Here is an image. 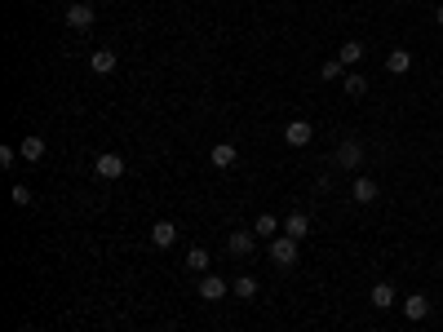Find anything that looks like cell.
<instances>
[{
  "mask_svg": "<svg viewBox=\"0 0 443 332\" xmlns=\"http://www.w3.org/2000/svg\"><path fill=\"white\" fill-rule=\"evenodd\" d=\"M253 248H257V235L253 231H235L231 240H226V253H231V257H249Z\"/></svg>",
  "mask_w": 443,
  "mask_h": 332,
  "instance_id": "6",
  "label": "cell"
},
{
  "mask_svg": "<svg viewBox=\"0 0 443 332\" xmlns=\"http://www.w3.org/2000/svg\"><path fill=\"white\" fill-rule=\"evenodd\" d=\"M385 71H390V75H408L412 71V53L408 49H390V53H385Z\"/></svg>",
  "mask_w": 443,
  "mask_h": 332,
  "instance_id": "15",
  "label": "cell"
},
{
  "mask_svg": "<svg viewBox=\"0 0 443 332\" xmlns=\"http://www.w3.org/2000/svg\"><path fill=\"white\" fill-rule=\"evenodd\" d=\"M368 297H372V306H377V310H390V306H394V288H390L385 279H381V283H372Z\"/></svg>",
  "mask_w": 443,
  "mask_h": 332,
  "instance_id": "18",
  "label": "cell"
},
{
  "mask_svg": "<svg viewBox=\"0 0 443 332\" xmlns=\"http://www.w3.org/2000/svg\"><path fill=\"white\" fill-rule=\"evenodd\" d=\"M337 164H342V168H359L364 164V146L355 138H346L342 146H337Z\"/></svg>",
  "mask_w": 443,
  "mask_h": 332,
  "instance_id": "8",
  "label": "cell"
},
{
  "mask_svg": "<svg viewBox=\"0 0 443 332\" xmlns=\"http://www.w3.org/2000/svg\"><path fill=\"white\" fill-rule=\"evenodd\" d=\"M310 138H315V129H310L306 120H293V125L284 129V142H288V146H310Z\"/></svg>",
  "mask_w": 443,
  "mask_h": 332,
  "instance_id": "10",
  "label": "cell"
},
{
  "mask_svg": "<svg viewBox=\"0 0 443 332\" xmlns=\"http://www.w3.org/2000/svg\"><path fill=\"white\" fill-rule=\"evenodd\" d=\"M377 195H381L377 177H368V173H364V177H355V186H351V199H355V204H372Z\"/></svg>",
  "mask_w": 443,
  "mask_h": 332,
  "instance_id": "5",
  "label": "cell"
},
{
  "mask_svg": "<svg viewBox=\"0 0 443 332\" xmlns=\"http://www.w3.org/2000/svg\"><path fill=\"white\" fill-rule=\"evenodd\" d=\"M209 248H204V244H195V248H186V266H191V270H209Z\"/></svg>",
  "mask_w": 443,
  "mask_h": 332,
  "instance_id": "19",
  "label": "cell"
},
{
  "mask_svg": "<svg viewBox=\"0 0 443 332\" xmlns=\"http://www.w3.org/2000/svg\"><path fill=\"white\" fill-rule=\"evenodd\" d=\"M93 173H98L102 182H116V177L125 173V159H120L116 151H107V155H98V159H93Z\"/></svg>",
  "mask_w": 443,
  "mask_h": 332,
  "instance_id": "3",
  "label": "cell"
},
{
  "mask_svg": "<svg viewBox=\"0 0 443 332\" xmlns=\"http://www.w3.org/2000/svg\"><path fill=\"white\" fill-rule=\"evenodd\" d=\"M426 315H430V297H426V292H412V297H403V319L421 324Z\"/></svg>",
  "mask_w": 443,
  "mask_h": 332,
  "instance_id": "7",
  "label": "cell"
},
{
  "mask_svg": "<svg viewBox=\"0 0 443 332\" xmlns=\"http://www.w3.org/2000/svg\"><path fill=\"white\" fill-rule=\"evenodd\" d=\"M14 204L27 208V204H31V191H27V186H14Z\"/></svg>",
  "mask_w": 443,
  "mask_h": 332,
  "instance_id": "23",
  "label": "cell"
},
{
  "mask_svg": "<svg viewBox=\"0 0 443 332\" xmlns=\"http://www.w3.org/2000/svg\"><path fill=\"white\" fill-rule=\"evenodd\" d=\"M151 244H155V248H173L177 244V226L173 222H155L151 226Z\"/></svg>",
  "mask_w": 443,
  "mask_h": 332,
  "instance_id": "13",
  "label": "cell"
},
{
  "mask_svg": "<svg viewBox=\"0 0 443 332\" xmlns=\"http://www.w3.org/2000/svg\"><path fill=\"white\" fill-rule=\"evenodd\" d=\"M226 292H231V283H226L222 274H209V270L200 274V297H204V301H222Z\"/></svg>",
  "mask_w": 443,
  "mask_h": 332,
  "instance_id": "4",
  "label": "cell"
},
{
  "mask_svg": "<svg viewBox=\"0 0 443 332\" xmlns=\"http://www.w3.org/2000/svg\"><path fill=\"white\" fill-rule=\"evenodd\" d=\"M93 18H98V9H93V5H84V0H75V5L67 9V27H71V31H89V27H93Z\"/></svg>",
  "mask_w": 443,
  "mask_h": 332,
  "instance_id": "2",
  "label": "cell"
},
{
  "mask_svg": "<svg viewBox=\"0 0 443 332\" xmlns=\"http://www.w3.org/2000/svg\"><path fill=\"white\" fill-rule=\"evenodd\" d=\"M235 159H240V151H235L231 142H218V146L209 151V164H213V168H231Z\"/></svg>",
  "mask_w": 443,
  "mask_h": 332,
  "instance_id": "14",
  "label": "cell"
},
{
  "mask_svg": "<svg viewBox=\"0 0 443 332\" xmlns=\"http://www.w3.org/2000/svg\"><path fill=\"white\" fill-rule=\"evenodd\" d=\"M297 248H301V240H293V235H275V240H270V261L284 266V270H293L297 266Z\"/></svg>",
  "mask_w": 443,
  "mask_h": 332,
  "instance_id": "1",
  "label": "cell"
},
{
  "mask_svg": "<svg viewBox=\"0 0 443 332\" xmlns=\"http://www.w3.org/2000/svg\"><path fill=\"white\" fill-rule=\"evenodd\" d=\"M253 235H257V240H275V235H279V217H275V213H257Z\"/></svg>",
  "mask_w": 443,
  "mask_h": 332,
  "instance_id": "16",
  "label": "cell"
},
{
  "mask_svg": "<svg viewBox=\"0 0 443 332\" xmlns=\"http://www.w3.org/2000/svg\"><path fill=\"white\" fill-rule=\"evenodd\" d=\"M89 66H93V75H111V71L120 66V58H116L111 49H93V53H89Z\"/></svg>",
  "mask_w": 443,
  "mask_h": 332,
  "instance_id": "12",
  "label": "cell"
},
{
  "mask_svg": "<svg viewBox=\"0 0 443 332\" xmlns=\"http://www.w3.org/2000/svg\"><path fill=\"white\" fill-rule=\"evenodd\" d=\"M346 93H351V98H364V93H368V80H364L359 71H351L346 75Z\"/></svg>",
  "mask_w": 443,
  "mask_h": 332,
  "instance_id": "21",
  "label": "cell"
},
{
  "mask_svg": "<svg viewBox=\"0 0 443 332\" xmlns=\"http://www.w3.org/2000/svg\"><path fill=\"white\" fill-rule=\"evenodd\" d=\"M319 75H324V80H342V75H346V62H342V58L324 62V66H319Z\"/></svg>",
  "mask_w": 443,
  "mask_h": 332,
  "instance_id": "22",
  "label": "cell"
},
{
  "mask_svg": "<svg viewBox=\"0 0 443 332\" xmlns=\"http://www.w3.org/2000/svg\"><path fill=\"white\" fill-rule=\"evenodd\" d=\"M18 155H23L27 164H36V159L45 155V138H40V133H27V138L18 142Z\"/></svg>",
  "mask_w": 443,
  "mask_h": 332,
  "instance_id": "11",
  "label": "cell"
},
{
  "mask_svg": "<svg viewBox=\"0 0 443 332\" xmlns=\"http://www.w3.org/2000/svg\"><path fill=\"white\" fill-rule=\"evenodd\" d=\"M435 23H439V27H443V5H439V9H435Z\"/></svg>",
  "mask_w": 443,
  "mask_h": 332,
  "instance_id": "24",
  "label": "cell"
},
{
  "mask_svg": "<svg viewBox=\"0 0 443 332\" xmlns=\"http://www.w3.org/2000/svg\"><path fill=\"white\" fill-rule=\"evenodd\" d=\"M337 58H342L346 66H355V62H359V58H364V44H359V40H346V44H342V49H337Z\"/></svg>",
  "mask_w": 443,
  "mask_h": 332,
  "instance_id": "20",
  "label": "cell"
},
{
  "mask_svg": "<svg viewBox=\"0 0 443 332\" xmlns=\"http://www.w3.org/2000/svg\"><path fill=\"white\" fill-rule=\"evenodd\" d=\"M284 235H293V240H306V235H310V213L293 208V213L284 217Z\"/></svg>",
  "mask_w": 443,
  "mask_h": 332,
  "instance_id": "9",
  "label": "cell"
},
{
  "mask_svg": "<svg viewBox=\"0 0 443 332\" xmlns=\"http://www.w3.org/2000/svg\"><path fill=\"white\" fill-rule=\"evenodd\" d=\"M231 292L240 301H253V297H257V279H253V274H235V279H231Z\"/></svg>",
  "mask_w": 443,
  "mask_h": 332,
  "instance_id": "17",
  "label": "cell"
}]
</instances>
